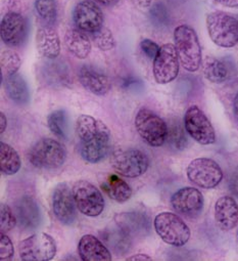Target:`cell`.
<instances>
[{
	"instance_id": "6da1fadb",
	"label": "cell",
	"mask_w": 238,
	"mask_h": 261,
	"mask_svg": "<svg viewBox=\"0 0 238 261\" xmlns=\"http://www.w3.org/2000/svg\"><path fill=\"white\" fill-rule=\"evenodd\" d=\"M79 153L88 163H98L111 150V135L107 126L89 115H81L76 122Z\"/></svg>"
},
{
	"instance_id": "7a4b0ae2",
	"label": "cell",
	"mask_w": 238,
	"mask_h": 261,
	"mask_svg": "<svg viewBox=\"0 0 238 261\" xmlns=\"http://www.w3.org/2000/svg\"><path fill=\"white\" fill-rule=\"evenodd\" d=\"M174 41L182 67L188 72L197 71L201 65V47L196 32L190 26H178Z\"/></svg>"
},
{
	"instance_id": "3957f363",
	"label": "cell",
	"mask_w": 238,
	"mask_h": 261,
	"mask_svg": "<svg viewBox=\"0 0 238 261\" xmlns=\"http://www.w3.org/2000/svg\"><path fill=\"white\" fill-rule=\"evenodd\" d=\"M206 29L218 46L230 48L238 43V20L224 12H214L206 17Z\"/></svg>"
},
{
	"instance_id": "277c9868",
	"label": "cell",
	"mask_w": 238,
	"mask_h": 261,
	"mask_svg": "<svg viewBox=\"0 0 238 261\" xmlns=\"http://www.w3.org/2000/svg\"><path fill=\"white\" fill-rule=\"evenodd\" d=\"M67 158L65 147L52 139H42L30 149L28 159L30 163L40 169H57Z\"/></svg>"
},
{
	"instance_id": "5b68a950",
	"label": "cell",
	"mask_w": 238,
	"mask_h": 261,
	"mask_svg": "<svg viewBox=\"0 0 238 261\" xmlns=\"http://www.w3.org/2000/svg\"><path fill=\"white\" fill-rule=\"evenodd\" d=\"M155 228L160 238L167 244L175 247L184 246L190 239L188 225L171 212H162L155 218Z\"/></svg>"
},
{
	"instance_id": "8992f818",
	"label": "cell",
	"mask_w": 238,
	"mask_h": 261,
	"mask_svg": "<svg viewBox=\"0 0 238 261\" xmlns=\"http://www.w3.org/2000/svg\"><path fill=\"white\" fill-rule=\"evenodd\" d=\"M135 126L139 136L152 147H162L167 142L168 125L148 109H141L135 117Z\"/></svg>"
},
{
	"instance_id": "52a82bcc",
	"label": "cell",
	"mask_w": 238,
	"mask_h": 261,
	"mask_svg": "<svg viewBox=\"0 0 238 261\" xmlns=\"http://www.w3.org/2000/svg\"><path fill=\"white\" fill-rule=\"evenodd\" d=\"M19 252L25 261H49L56 254V244L51 236L38 232L21 242Z\"/></svg>"
},
{
	"instance_id": "ba28073f",
	"label": "cell",
	"mask_w": 238,
	"mask_h": 261,
	"mask_svg": "<svg viewBox=\"0 0 238 261\" xmlns=\"http://www.w3.org/2000/svg\"><path fill=\"white\" fill-rule=\"evenodd\" d=\"M188 179L202 189H214L223 179V171L220 165L210 158H197L191 161L187 167Z\"/></svg>"
},
{
	"instance_id": "9c48e42d",
	"label": "cell",
	"mask_w": 238,
	"mask_h": 261,
	"mask_svg": "<svg viewBox=\"0 0 238 261\" xmlns=\"http://www.w3.org/2000/svg\"><path fill=\"white\" fill-rule=\"evenodd\" d=\"M73 195L78 210L90 217L98 216L104 209V198L100 191L86 180L77 181L73 187Z\"/></svg>"
},
{
	"instance_id": "30bf717a",
	"label": "cell",
	"mask_w": 238,
	"mask_h": 261,
	"mask_svg": "<svg viewBox=\"0 0 238 261\" xmlns=\"http://www.w3.org/2000/svg\"><path fill=\"white\" fill-rule=\"evenodd\" d=\"M111 165L118 174L135 178L146 172L150 166V160L143 152L136 149H129L113 154Z\"/></svg>"
},
{
	"instance_id": "8fae6325",
	"label": "cell",
	"mask_w": 238,
	"mask_h": 261,
	"mask_svg": "<svg viewBox=\"0 0 238 261\" xmlns=\"http://www.w3.org/2000/svg\"><path fill=\"white\" fill-rule=\"evenodd\" d=\"M187 134L200 145H212L216 142L215 129L205 114L196 106L188 108L184 116Z\"/></svg>"
},
{
	"instance_id": "7c38bea8",
	"label": "cell",
	"mask_w": 238,
	"mask_h": 261,
	"mask_svg": "<svg viewBox=\"0 0 238 261\" xmlns=\"http://www.w3.org/2000/svg\"><path fill=\"white\" fill-rule=\"evenodd\" d=\"M154 76L159 84H167L175 80L179 73V57L174 44L167 43L160 48L154 60Z\"/></svg>"
},
{
	"instance_id": "4fadbf2b",
	"label": "cell",
	"mask_w": 238,
	"mask_h": 261,
	"mask_svg": "<svg viewBox=\"0 0 238 261\" xmlns=\"http://www.w3.org/2000/svg\"><path fill=\"white\" fill-rule=\"evenodd\" d=\"M0 35L3 41L11 47L23 45L28 36L27 20L20 13L9 12L0 24Z\"/></svg>"
},
{
	"instance_id": "5bb4252c",
	"label": "cell",
	"mask_w": 238,
	"mask_h": 261,
	"mask_svg": "<svg viewBox=\"0 0 238 261\" xmlns=\"http://www.w3.org/2000/svg\"><path fill=\"white\" fill-rule=\"evenodd\" d=\"M52 210L63 224L71 225L77 218V205L73 190L65 182L58 184L53 190Z\"/></svg>"
},
{
	"instance_id": "9a60e30c",
	"label": "cell",
	"mask_w": 238,
	"mask_h": 261,
	"mask_svg": "<svg viewBox=\"0 0 238 261\" xmlns=\"http://www.w3.org/2000/svg\"><path fill=\"white\" fill-rule=\"evenodd\" d=\"M116 226L131 239L146 238L152 229L151 218L144 212L129 211L114 216Z\"/></svg>"
},
{
	"instance_id": "2e32d148",
	"label": "cell",
	"mask_w": 238,
	"mask_h": 261,
	"mask_svg": "<svg viewBox=\"0 0 238 261\" xmlns=\"http://www.w3.org/2000/svg\"><path fill=\"white\" fill-rule=\"evenodd\" d=\"M73 21L80 30L92 34L103 27V14L96 4L83 0L73 11Z\"/></svg>"
},
{
	"instance_id": "e0dca14e",
	"label": "cell",
	"mask_w": 238,
	"mask_h": 261,
	"mask_svg": "<svg viewBox=\"0 0 238 261\" xmlns=\"http://www.w3.org/2000/svg\"><path fill=\"white\" fill-rule=\"evenodd\" d=\"M203 196L195 188L186 187L178 190L171 198V205L176 212L187 217L199 215L203 209Z\"/></svg>"
},
{
	"instance_id": "ac0fdd59",
	"label": "cell",
	"mask_w": 238,
	"mask_h": 261,
	"mask_svg": "<svg viewBox=\"0 0 238 261\" xmlns=\"http://www.w3.org/2000/svg\"><path fill=\"white\" fill-rule=\"evenodd\" d=\"M18 224L25 230L37 228L42 222V213L38 203L30 196L21 197L15 204Z\"/></svg>"
},
{
	"instance_id": "d6986e66",
	"label": "cell",
	"mask_w": 238,
	"mask_h": 261,
	"mask_svg": "<svg viewBox=\"0 0 238 261\" xmlns=\"http://www.w3.org/2000/svg\"><path fill=\"white\" fill-rule=\"evenodd\" d=\"M79 79L82 86L95 95H104L111 87L109 78L92 66H83L79 72Z\"/></svg>"
},
{
	"instance_id": "ffe728a7",
	"label": "cell",
	"mask_w": 238,
	"mask_h": 261,
	"mask_svg": "<svg viewBox=\"0 0 238 261\" xmlns=\"http://www.w3.org/2000/svg\"><path fill=\"white\" fill-rule=\"evenodd\" d=\"M215 219L218 227L224 231H229L237 225L238 205L232 197L223 196L217 200Z\"/></svg>"
},
{
	"instance_id": "44dd1931",
	"label": "cell",
	"mask_w": 238,
	"mask_h": 261,
	"mask_svg": "<svg viewBox=\"0 0 238 261\" xmlns=\"http://www.w3.org/2000/svg\"><path fill=\"white\" fill-rule=\"evenodd\" d=\"M78 252L84 261H109L111 254L102 242L92 234H85L78 245Z\"/></svg>"
},
{
	"instance_id": "7402d4cb",
	"label": "cell",
	"mask_w": 238,
	"mask_h": 261,
	"mask_svg": "<svg viewBox=\"0 0 238 261\" xmlns=\"http://www.w3.org/2000/svg\"><path fill=\"white\" fill-rule=\"evenodd\" d=\"M36 44L38 51L47 60H55L61 54V40L52 27L42 26L37 30Z\"/></svg>"
},
{
	"instance_id": "603a6c76",
	"label": "cell",
	"mask_w": 238,
	"mask_h": 261,
	"mask_svg": "<svg viewBox=\"0 0 238 261\" xmlns=\"http://www.w3.org/2000/svg\"><path fill=\"white\" fill-rule=\"evenodd\" d=\"M234 66L230 61L207 58L203 63V74L212 83L221 84L234 76Z\"/></svg>"
},
{
	"instance_id": "cb8c5ba5",
	"label": "cell",
	"mask_w": 238,
	"mask_h": 261,
	"mask_svg": "<svg viewBox=\"0 0 238 261\" xmlns=\"http://www.w3.org/2000/svg\"><path fill=\"white\" fill-rule=\"evenodd\" d=\"M101 189L110 199L117 203H124L132 196L130 186L115 174L108 175L101 184Z\"/></svg>"
},
{
	"instance_id": "d4e9b609",
	"label": "cell",
	"mask_w": 238,
	"mask_h": 261,
	"mask_svg": "<svg viewBox=\"0 0 238 261\" xmlns=\"http://www.w3.org/2000/svg\"><path fill=\"white\" fill-rule=\"evenodd\" d=\"M6 90L10 98L21 106H25L30 101V91L28 84L23 76L15 74L5 79Z\"/></svg>"
},
{
	"instance_id": "484cf974",
	"label": "cell",
	"mask_w": 238,
	"mask_h": 261,
	"mask_svg": "<svg viewBox=\"0 0 238 261\" xmlns=\"http://www.w3.org/2000/svg\"><path fill=\"white\" fill-rule=\"evenodd\" d=\"M65 42L69 50L80 60H84L90 55L91 42L89 38L79 30H69L66 33Z\"/></svg>"
},
{
	"instance_id": "4316f807",
	"label": "cell",
	"mask_w": 238,
	"mask_h": 261,
	"mask_svg": "<svg viewBox=\"0 0 238 261\" xmlns=\"http://www.w3.org/2000/svg\"><path fill=\"white\" fill-rule=\"evenodd\" d=\"M22 162L18 152L10 145L0 143V170L5 175H14L21 169Z\"/></svg>"
},
{
	"instance_id": "83f0119b",
	"label": "cell",
	"mask_w": 238,
	"mask_h": 261,
	"mask_svg": "<svg viewBox=\"0 0 238 261\" xmlns=\"http://www.w3.org/2000/svg\"><path fill=\"white\" fill-rule=\"evenodd\" d=\"M102 238L107 244V247H109L117 255L126 254L130 250L133 240L125 232H123L117 226L115 229L104 230V232L102 233Z\"/></svg>"
},
{
	"instance_id": "f1b7e54d",
	"label": "cell",
	"mask_w": 238,
	"mask_h": 261,
	"mask_svg": "<svg viewBox=\"0 0 238 261\" xmlns=\"http://www.w3.org/2000/svg\"><path fill=\"white\" fill-rule=\"evenodd\" d=\"M47 125L50 132L61 140H68L70 135L69 116L65 110H56L47 117Z\"/></svg>"
},
{
	"instance_id": "f546056e",
	"label": "cell",
	"mask_w": 238,
	"mask_h": 261,
	"mask_svg": "<svg viewBox=\"0 0 238 261\" xmlns=\"http://www.w3.org/2000/svg\"><path fill=\"white\" fill-rule=\"evenodd\" d=\"M37 17L43 26L52 27L57 17V7L55 0H35L34 4Z\"/></svg>"
},
{
	"instance_id": "4dcf8cb0",
	"label": "cell",
	"mask_w": 238,
	"mask_h": 261,
	"mask_svg": "<svg viewBox=\"0 0 238 261\" xmlns=\"http://www.w3.org/2000/svg\"><path fill=\"white\" fill-rule=\"evenodd\" d=\"M22 61L20 56L14 50H6L2 55V79H6L18 73Z\"/></svg>"
},
{
	"instance_id": "1f68e13d",
	"label": "cell",
	"mask_w": 238,
	"mask_h": 261,
	"mask_svg": "<svg viewBox=\"0 0 238 261\" xmlns=\"http://www.w3.org/2000/svg\"><path fill=\"white\" fill-rule=\"evenodd\" d=\"M167 142L175 150H183L187 145V138L179 123H174L168 127Z\"/></svg>"
},
{
	"instance_id": "d6a6232c",
	"label": "cell",
	"mask_w": 238,
	"mask_h": 261,
	"mask_svg": "<svg viewBox=\"0 0 238 261\" xmlns=\"http://www.w3.org/2000/svg\"><path fill=\"white\" fill-rule=\"evenodd\" d=\"M92 36H93V40H94L96 46L102 51L110 50L115 45L114 37H113L111 31L105 27H102L98 31L92 33Z\"/></svg>"
},
{
	"instance_id": "836d02e7",
	"label": "cell",
	"mask_w": 238,
	"mask_h": 261,
	"mask_svg": "<svg viewBox=\"0 0 238 261\" xmlns=\"http://www.w3.org/2000/svg\"><path fill=\"white\" fill-rule=\"evenodd\" d=\"M150 18L157 27H164L167 26L170 21V16L168 13V9L161 3H156L151 11H150Z\"/></svg>"
},
{
	"instance_id": "e575fe53",
	"label": "cell",
	"mask_w": 238,
	"mask_h": 261,
	"mask_svg": "<svg viewBox=\"0 0 238 261\" xmlns=\"http://www.w3.org/2000/svg\"><path fill=\"white\" fill-rule=\"evenodd\" d=\"M17 223L18 221L16 214L13 212L10 206L2 204V209H0V230H2V232L11 231Z\"/></svg>"
},
{
	"instance_id": "d590c367",
	"label": "cell",
	"mask_w": 238,
	"mask_h": 261,
	"mask_svg": "<svg viewBox=\"0 0 238 261\" xmlns=\"http://www.w3.org/2000/svg\"><path fill=\"white\" fill-rule=\"evenodd\" d=\"M14 254L15 248L13 242L5 232H2V239H0V259L9 260L13 258Z\"/></svg>"
},
{
	"instance_id": "8d00e7d4",
	"label": "cell",
	"mask_w": 238,
	"mask_h": 261,
	"mask_svg": "<svg viewBox=\"0 0 238 261\" xmlns=\"http://www.w3.org/2000/svg\"><path fill=\"white\" fill-rule=\"evenodd\" d=\"M140 47H141V50L145 54V56L151 60L156 59L161 48L156 42H154L151 39H143L140 43Z\"/></svg>"
},
{
	"instance_id": "74e56055",
	"label": "cell",
	"mask_w": 238,
	"mask_h": 261,
	"mask_svg": "<svg viewBox=\"0 0 238 261\" xmlns=\"http://www.w3.org/2000/svg\"><path fill=\"white\" fill-rule=\"evenodd\" d=\"M228 187H229V190L231 191V193L238 197V166L231 172L230 177H229Z\"/></svg>"
},
{
	"instance_id": "f35d334b",
	"label": "cell",
	"mask_w": 238,
	"mask_h": 261,
	"mask_svg": "<svg viewBox=\"0 0 238 261\" xmlns=\"http://www.w3.org/2000/svg\"><path fill=\"white\" fill-rule=\"evenodd\" d=\"M122 86L125 88V89H133V88H137L139 89V87L141 88L143 85H142V81L135 78V77H128L126 78L123 83H122Z\"/></svg>"
},
{
	"instance_id": "ab89813d",
	"label": "cell",
	"mask_w": 238,
	"mask_h": 261,
	"mask_svg": "<svg viewBox=\"0 0 238 261\" xmlns=\"http://www.w3.org/2000/svg\"><path fill=\"white\" fill-rule=\"evenodd\" d=\"M129 2L134 5L136 8H139V9H147L152 6V3L153 0H129Z\"/></svg>"
},
{
	"instance_id": "60d3db41",
	"label": "cell",
	"mask_w": 238,
	"mask_h": 261,
	"mask_svg": "<svg viewBox=\"0 0 238 261\" xmlns=\"http://www.w3.org/2000/svg\"><path fill=\"white\" fill-rule=\"evenodd\" d=\"M8 8L10 12H15V13H20L22 10V4L21 0H9Z\"/></svg>"
},
{
	"instance_id": "b9f144b4",
	"label": "cell",
	"mask_w": 238,
	"mask_h": 261,
	"mask_svg": "<svg viewBox=\"0 0 238 261\" xmlns=\"http://www.w3.org/2000/svg\"><path fill=\"white\" fill-rule=\"evenodd\" d=\"M217 4L222 5L226 8L238 9V0H214Z\"/></svg>"
},
{
	"instance_id": "7bdbcfd3",
	"label": "cell",
	"mask_w": 238,
	"mask_h": 261,
	"mask_svg": "<svg viewBox=\"0 0 238 261\" xmlns=\"http://www.w3.org/2000/svg\"><path fill=\"white\" fill-rule=\"evenodd\" d=\"M127 260H130V261H145V260H153L152 257H150L148 255L146 254H136V255H133L131 257H129Z\"/></svg>"
},
{
	"instance_id": "ee69618b",
	"label": "cell",
	"mask_w": 238,
	"mask_h": 261,
	"mask_svg": "<svg viewBox=\"0 0 238 261\" xmlns=\"http://www.w3.org/2000/svg\"><path fill=\"white\" fill-rule=\"evenodd\" d=\"M0 134H4L6 132L7 129V126H8V119H7V116L5 115V113L2 112V114H0Z\"/></svg>"
},
{
	"instance_id": "f6af8a7d",
	"label": "cell",
	"mask_w": 238,
	"mask_h": 261,
	"mask_svg": "<svg viewBox=\"0 0 238 261\" xmlns=\"http://www.w3.org/2000/svg\"><path fill=\"white\" fill-rule=\"evenodd\" d=\"M233 114H234V117H235V120L238 124V91L234 97V100H233Z\"/></svg>"
},
{
	"instance_id": "bcb514c9",
	"label": "cell",
	"mask_w": 238,
	"mask_h": 261,
	"mask_svg": "<svg viewBox=\"0 0 238 261\" xmlns=\"http://www.w3.org/2000/svg\"><path fill=\"white\" fill-rule=\"evenodd\" d=\"M97 3L103 5V6H107V7H110V6H114L116 5L120 0H96Z\"/></svg>"
}]
</instances>
